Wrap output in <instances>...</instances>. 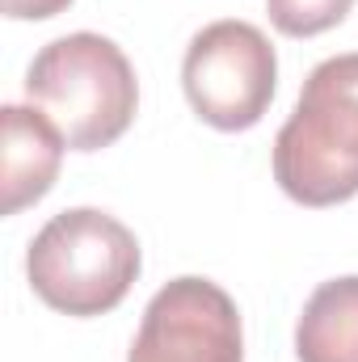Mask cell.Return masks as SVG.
<instances>
[{
    "label": "cell",
    "instance_id": "1",
    "mask_svg": "<svg viewBox=\"0 0 358 362\" xmlns=\"http://www.w3.org/2000/svg\"><path fill=\"white\" fill-rule=\"evenodd\" d=\"M274 181L299 206L358 194V51L321 59L274 135Z\"/></svg>",
    "mask_w": 358,
    "mask_h": 362
},
{
    "label": "cell",
    "instance_id": "2",
    "mask_svg": "<svg viewBox=\"0 0 358 362\" xmlns=\"http://www.w3.org/2000/svg\"><path fill=\"white\" fill-rule=\"evenodd\" d=\"M25 97L55 122L72 152H101L127 135L139 110V81L114 38L76 30L34 55Z\"/></svg>",
    "mask_w": 358,
    "mask_h": 362
},
{
    "label": "cell",
    "instance_id": "3",
    "mask_svg": "<svg viewBox=\"0 0 358 362\" xmlns=\"http://www.w3.org/2000/svg\"><path fill=\"white\" fill-rule=\"evenodd\" d=\"M135 232L97 206H72L51 215L25 253V278L34 295L64 316L114 312L139 278Z\"/></svg>",
    "mask_w": 358,
    "mask_h": 362
},
{
    "label": "cell",
    "instance_id": "4",
    "mask_svg": "<svg viewBox=\"0 0 358 362\" xmlns=\"http://www.w3.org/2000/svg\"><path fill=\"white\" fill-rule=\"evenodd\" d=\"M278 85V55L253 21L202 25L181 59V89L190 110L215 131H249L266 118Z\"/></svg>",
    "mask_w": 358,
    "mask_h": 362
},
{
    "label": "cell",
    "instance_id": "5",
    "mask_svg": "<svg viewBox=\"0 0 358 362\" xmlns=\"http://www.w3.org/2000/svg\"><path fill=\"white\" fill-rule=\"evenodd\" d=\"M127 362H245L232 295L198 274L165 282L144 308Z\"/></svg>",
    "mask_w": 358,
    "mask_h": 362
},
{
    "label": "cell",
    "instance_id": "6",
    "mask_svg": "<svg viewBox=\"0 0 358 362\" xmlns=\"http://www.w3.org/2000/svg\"><path fill=\"white\" fill-rule=\"evenodd\" d=\"M0 122H4V148H0L4 202H0V211L17 215V211H25L51 194L68 144L55 131V122L34 105H4Z\"/></svg>",
    "mask_w": 358,
    "mask_h": 362
},
{
    "label": "cell",
    "instance_id": "7",
    "mask_svg": "<svg viewBox=\"0 0 358 362\" xmlns=\"http://www.w3.org/2000/svg\"><path fill=\"white\" fill-rule=\"evenodd\" d=\"M299 362H358V274L321 282L295 325Z\"/></svg>",
    "mask_w": 358,
    "mask_h": 362
},
{
    "label": "cell",
    "instance_id": "8",
    "mask_svg": "<svg viewBox=\"0 0 358 362\" xmlns=\"http://www.w3.org/2000/svg\"><path fill=\"white\" fill-rule=\"evenodd\" d=\"M354 0H266L270 25L287 38H316L350 17Z\"/></svg>",
    "mask_w": 358,
    "mask_h": 362
},
{
    "label": "cell",
    "instance_id": "9",
    "mask_svg": "<svg viewBox=\"0 0 358 362\" xmlns=\"http://www.w3.org/2000/svg\"><path fill=\"white\" fill-rule=\"evenodd\" d=\"M72 0H4V17L13 21H47V17H59Z\"/></svg>",
    "mask_w": 358,
    "mask_h": 362
}]
</instances>
